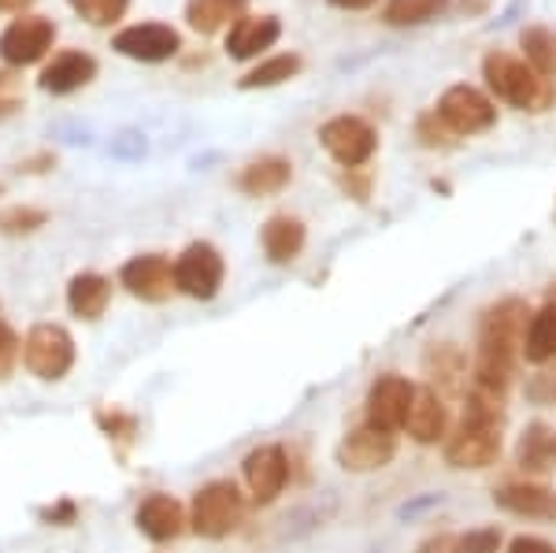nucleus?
<instances>
[{
    "mask_svg": "<svg viewBox=\"0 0 556 553\" xmlns=\"http://www.w3.org/2000/svg\"><path fill=\"white\" fill-rule=\"evenodd\" d=\"M301 71V56L298 52H278V56L264 60V64H256L253 71H245V75L238 78V89H271V86H282L290 83V78H298Z\"/></svg>",
    "mask_w": 556,
    "mask_h": 553,
    "instance_id": "obj_27",
    "label": "nucleus"
},
{
    "mask_svg": "<svg viewBox=\"0 0 556 553\" xmlns=\"http://www.w3.org/2000/svg\"><path fill=\"white\" fill-rule=\"evenodd\" d=\"M460 539H464V553H497L501 542H505L497 528H471Z\"/></svg>",
    "mask_w": 556,
    "mask_h": 553,
    "instance_id": "obj_36",
    "label": "nucleus"
},
{
    "mask_svg": "<svg viewBox=\"0 0 556 553\" xmlns=\"http://www.w3.org/2000/svg\"><path fill=\"white\" fill-rule=\"evenodd\" d=\"M527 324H531V309H527V301H519V298H505L482 312L479 338H475L471 382L505 394L508 382L516 379V361L523 356Z\"/></svg>",
    "mask_w": 556,
    "mask_h": 553,
    "instance_id": "obj_1",
    "label": "nucleus"
},
{
    "mask_svg": "<svg viewBox=\"0 0 556 553\" xmlns=\"http://www.w3.org/2000/svg\"><path fill=\"white\" fill-rule=\"evenodd\" d=\"M138 149H146V141H141L138 134H123V138L115 141V153H123V156H127V153H138Z\"/></svg>",
    "mask_w": 556,
    "mask_h": 553,
    "instance_id": "obj_41",
    "label": "nucleus"
},
{
    "mask_svg": "<svg viewBox=\"0 0 556 553\" xmlns=\"http://www.w3.org/2000/svg\"><path fill=\"white\" fill-rule=\"evenodd\" d=\"M304 242H308V230H304L298 216H271L260 230V246H264L271 264H293L301 256Z\"/></svg>",
    "mask_w": 556,
    "mask_h": 553,
    "instance_id": "obj_20",
    "label": "nucleus"
},
{
    "mask_svg": "<svg viewBox=\"0 0 556 553\" xmlns=\"http://www.w3.org/2000/svg\"><path fill=\"white\" fill-rule=\"evenodd\" d=\"M516 465L527 476H549L556 468V431L549 424H531L516 445Z\"/></svg>",
    "mask_w": 556,
    "mask_h": 553,
    "instance_id": "obj_23",
    "label": "nucleus"
},
{
    "mask_svg": "<svg viewBox=\"0 0 556 553\" xmlns=\"http://www.w3.org/2000/svg\"><path fill=\"white\" fill-rule=\"evenodd\" d=\"M416 398V382L397 376V372H386L371 382L367 390V424L382 427V431H405L408 424V409Z\"/></svg>",
    "mask_w": 556,
    "mask_h": 553,
    "instance_id": "obj_11",
    "label": "nucleus"
},
{
    "mask_svg": "<svg viewBox=\"0 0 556 553\" xmlns=\"http://www.w3.org/2000/svg\"><path fill=\"white\" fill-rule=\"evenodd\" d=\"M527 398L538 401V405H553L556 401V361L542 364V372L527 379Z\"/></svg>",
    "mask_w": 556,
    "mask_h": 553,
    "instance_id": "obj_33",
    "label": "nucleus"
},
{
    "mask_svg": "<svg viewBox=\"0 0 556 553\" xmlns=\"http://www.w3.org/2000/svg\"><path fill=\"white\" fill-rule=\"evenodd\" d=\"M442 453H445V465L456 472H482V468L497 465L501 427L460 420V427L450 431V439L442 442Z\"/></svg>",
    "mask_w": 556,
    "mask_h": 553,
    "instance_id": "obj_8",
    "label": "nucleus"
},
{
    "mask_svg": "<svg viewBox=\"0 0 556 553\" xmlns=\"http://www.w3.org/2000/svg\"><path fill=\"white\" fill-rule=\"evenodd\" d=\"M293 178V164L286 156H260L253 164L241 167L238 175V190L245 198H271V193H282Z\"/></svg>",
    "mask_w": 556,
    "mask_h": 553,
    "instance_id": "obj_21",
    "label": "nucleus"
},
{
    "mask_svg": "<svg viewBox=\"0 0 556 553\" xmlns=\"http://www.w3.org/2000/svg\"><path fill=\"white\" fill-rule=\"evenodd\" d=\"M52 41H56V23L45 15H20L0 34V60L12 71L30 67L52 49Z\"/></svg>",
    "mask_w": 556,
    "mask_h": 553,
    "instance_id": "obj_9",
    "label": "nucleus"
},
{
    "mask_svg": "<svg viewBox=\"0 0 556 553\" xmlns=\"http://www.w3.org/2000/svg\"><path fill=\"white\" fill-rule=\"evenodd\" d=\"M397 457V435L375 424H361L338 442V465L345 472H379Z\"/></svg>",
    "mask_w": 556,
    "mask_h": 553,
    "instance_id": "obj_10",
    "label": "nucleus"
},
{
    "mask_svg": "<svg viewBox=\"0 0 556 553\" xmlns=\"http://www.w3.org/2000/svg\"><path fill=\"white\" fill-rule=\"evenodd\" d=\"M405 431H408V439L419 445H438L450 439V409H445V398L438 394V390L416 387Z\"/></svg>",
    "mask_w": 556,
    "mask_h": 553,
    "instance_id": "obj_15",
    "label": "nucleus"
},
{
    "mask_svg": "<svg viewBox=\"0 0 556 553\" xmlns=\"http://www.w3.org/2000/svg\"><path fill=\"white\" fill-rule=\"evenodd\" d=\"M49 223V212L45 209H34V204H12V209L0 212V235L8 238H23V235H34Z\"/></svg>",
    "mask_w": 556,
    "mask_h": 553,
    "instance_id": "obj_30",
    "label": "nucleus"
},
{
    "mask_svg": "<svg viewBox=\"0 0 556 553\" xmlns=\"http://www.w3.org/2000/svg\"><path fill=\"white\" fill-rule=\"evenodd\" d=\"M97 78V60L83 49H67L60 56H52V64L41 71L38 86L52 97H67L75 89L89 86Z\"/></svg>",
    "mask_w": 556,
    "mask_h": 553,
    "instance_id": "obj_18",
    "label": "nucleus"
},
{
    "mask_svg": "<svg viewBox=\"0 0 556 553\" xmlns=\"http://www.w3.org/2000/svg\"><path fill=\"white\" fill-rule=\"evenodd\" d=\"M482 78H486L490 93L497 101L513 104L519 112H545L556 101V86L542 78L527 60L513 56V52L493 49L482 60Z\"/></svg>",
    "mask_w": 556,
    "mask_h": 553,
    "instance_id": "obj_2",
    "label": "nucleus"
},
{
    "mask_svg": "<svg viewBox=\"0 0 556 553\" xmlns=\"http://www.w3.org/2000/svg\"><path fill=\"white\" fill-rule=\"evenodd\" d=\"M245 520V494L230 479H212L193 494L190 505V528L201 539H227Z\"/></svg>",
    "mask_w": 556,
    "mask_h": 553,
    "instance_id": "obj_3",
    "label": "nucleus"
},
{
    "mask_svg": "<svg viewBox=\"0 0 556 553\" xmlns=\"http://www.w3.org/2000/svg\"><path fill=\"white\" fill-rule=\"evenodd\" d=\"M23 356V338L12 331V327L0 319V379H8L15 372V364H20Z\"/></svg>",
    "mask_w": 556,
    "mask_h": 553,
    "instance_id": "obj_34",
    "label": "nucleus"
},
{
    "mask_svg": "<svg viewBox=\"0 0 556 553\" xmlns=\"http://www.w3.org/2000/svg\"><path fill=\"white\" fill-rule=\"evenodd\" d=\"M108 301H112V279H104L101 272H78L67 282V309L78 319H101Z\"/></svg>",
    "mask_w": 556,
    "mask_h": 553,
    "instance_id": "obj_22",
    "label": "nucleus"
},
{
    "mask_svg": "<svg viewBox=\"0 0 556 553\" xmlns=\"http://www.w3.org/2000/svg\"><path fill=\"white\" fill-rule=\"evenodd\" d=\"M89 26H112L127 15L130 0H67Z\"/></svg>",
    "mask_w": 556,
    "mask_h": 553,
    "instance_id": "obj_31",
    "label": "nucleus"
},
{
    "mask_svg": "<svg viewBox=\"0 0 556 553\" xmlns=\"http://www.w3.org/2000/svg\"><path fill=\"white\" fill-rule=\"evenodd\" d=\"M23 109V86L15 71H0V120Z\"/></svg>",
    "mask_w": 556,
    "mask_h": 553,
    "instance_id": "obj_35",
    "label": "nucleus"
},
{
    "mask_svg": "<svg viewBox=\"0 0 556 553\" xmlns=\"http://www.w3.org/2000/svg\"><path fill=\"white\" fill-rule=\"evenodd\" d=\"M450 8V0H386L382 23L386 26H419L430 23L434 15H442Z\"/></svg>",
    "mask_w": 556,
    "mask_h": 553,
    "instance_id": "obj_29",
    "label": "nucleus"
},
{
    "mask_svg": "<svg viewBox=\"0 0 556 553\" xmlns=\"http://www.w3.org/2000/svg\"><path fill=\"white\" fill-rule=\"evenodd\" d=\"M30 0H0V12H23Z\"/></svg>",
    "mask_w": 556,
    "mask_h": 553,
    "instance_id": "obj_43",
    "label": "nucleus"
},
{
    "mask_svg": "<svg viewBox=\"0 0 556 553\" xmlns=\"http://www.w3.org/2000/svg\"><path fill=\"white\" fill-rule=\"evenodd\" d=\"M227 279V264L223 253L212 242H193L178 253L175 261V290H182L193 301H212L223 290Z\"/></svg>",
    "mask_w": 556,
    "mask_h": 553,
    "instance_id": "obj_6",
    "label": "nucleus"
},
{
    "mask_svg": "<svg viewBox=\"0 0 556 553\" xmlns=\"http://www.w3.org/2000/svg\"><path fill=\"white\" fill-rule=\"evenodd\" d=\"M508 553H556V546L538 539V535H516V539L508 542Z\"/></svg>",
    "mask_w": 556,
    "mask_h": 553,
    "instance_id": "obj_39",
    "label": "nucleus"
},
{
    "mask_svg": "<svg viewBox=\"0 0 556 553\" xmlns=\"http://www.w3.org/2000/svg\"><path fill=\"white\" fill-rule=\"evenodd\" d=\"M282 38V23L278 15H241L227 34V56L230 60H253L264 49Z\"/></svg>",
    "mask_w": 556,
    "mask_h": 553,
    "instance_id": "obj_19",
    "label": "nucleus"
},
{
    "mask_svg": "<svg viewBox=\"0 0 556 553\" xmlns=\"http://www.w3.org/2000/svg\"><path fill=\"white\" fill-rule=\"evenodd\" d=\"M134 520H138V531L146 535L152 542H175L178 535L186 531V524H190V516H186L182 502L172 494H149L146 502L138 505V513H134Z\"/></svg>",
    "mask_w": 556,
    "mask_h": 553,
    "instance_id": "obj_16",
    "label": "nucleus"
},
{
    "mask_svg": "<svg viewBox=\"0 0 556 553\" xmlns=\"http://www.w3.org/2000/svg\"><path fill=\"white\" fill-rule=\"evenodd\" d=\"M553 305H556V290H553Z\"/></svg>",
    "mask_w": 556,
    "mask_h": 553,
    "instance_id": "obj_44",
    "label": "nucleus"
},
{
    "mask_svg": "<svg viewBox=\"0 0 556 553\" xmlns=\"http://www.w3.org/2000/svg\"><path fill=\"white\" fill-rule=\"evenodd\" d=\"M0 193H4V186H0Z\"/></svg>",
    "mask_w": 556,
    "mask_h": 553,
    "instance_id": "obj_45",
    "label": "nucleus"
},
{
    "mask_svg": "<svg viewBox=\"0 0 556 553\" xmlns=\"http://www.w3.org/2000/svg\"><path fill=\"white\" fill-rule=\"evenodd\" d=\"M493 502H497V510L527 516V520H556V490H549L545 483H531V479L497 487L493 490Z\"/></svg>",
    "mask_w": 556,
    "mask_h": 553,
    "instance_id": "obj_17",
    "label": "nucleus"
},
{
    "mask_svg": "<svg viewBox=\"0 0 556 553\" xmlns=\"http://www.w3.org/2000/svg\"><path fill=\"white\" fill-rule=\"evenodd\" d=\"M49 167H56V156H52V153L20 160V172H26V175H41V172H49Z\"/></svg>",
    "mask_w": 556,
    "mask_h": 553,
    "instance_id": "obj_40",
    "label": "nucleus"
},
{
    "mask_svg": "<svg viewBox=\"0 0 556 553\" xmlns=\"http://www.w3.org/2000/svg\"><path fill=\"white\" fill-rule=\"evenodd\" d=\"M75 338L60 324H34L23 338V364L45 382L64 379L75 368Z\"/></svg>",
    "mask_w": 556,
    "mask_h": 553,
    "instance_id": "obj_4",
    "label": "nucleus"
},
{
    "mask_svg": "<svg viewBox=\"0 0 556 553\" xmlns=\"http://www.w3.org/2000/svg\"><path fill=\"white\" fill-rule=\"evenodd\" d=\"M319 146L327 149L334 164H342L345 172L364 167L379 149V134L361 115H334L319 127Z\"/></svg>",
    "mask_w": 556,
    "mask_h": 553,
    "instance_id": "obj_5",
    "label": "nucleus"
},
{
    "mask_svg": "<svg viewBox=\"0 0 556 553\" xmlns=\"http://www.w3.org/2000/svg\"><path fill=\"white\" fill-rule=\"evenodd\" d=\"M249 0H186V23L197 34H215L223 26H235Z\"/></svg>",
    "mask_w": 556,
    "mask_h": 553,
    "instance_id": "obj_25",
    "label": "nucleus"
},
{
    "mask_svg": "<svg viewBox=\"0 0 556 553\" xmlns=\"http://www.w3.org/2000/svg\"><path fill=\"white\" fill-rule=\"evenodd\" d=\"M416 553H464V539L456 531H438L419 542Z\"/></svg>",
    "mask_w": 556,
    "mask_h": 553,
    "instance_id": "obj_37",
    "label": "nucleus"
},
{
    "mask_svg": "<svg viewBox=\"0 0 556 553\" xmlns=\"http://www.w3.org/2000/svg\"><path fill=\"white\" fill-rule=\"evenodd\" d=\"M330 8H342V12H364V8H371L375 0H327Z\"/></svg>",
    "mask_w": 556,
    "mask_h": 553,
    "instance_id": "obj_42",
    "label": "nucleus"
},
{
    "mask_svg": "<svg viewBox=\"0 0 556 553\" xmlns=\"http://www.w3.org/2000/svg\"><path fill=\"white\" fill-rule=\"evenodd\" d=\"M424 372L430 376V390H438V394L442 390H460V382L468 379V361L453 342H438L424 356Z\"/></svg>",
    "mask_w": 556,
    "mask_h": 553,
    "instance_id": "obj_24",
    "label": "nucleus"
},
{
    "mask_svg": "<svg viewBox=\"0 0 556 553\" xmlns=\"http://www.w3.org/2000/svg\"><path fill=\"white\" fill-rule=\"evenodd\" d=\"M523 356L531 364H549L556 361V305L549 301L545 309H538L527 324V335H523Z\"/></svg>",
    "mask_w": 556,
    "mask_h": 553,
    "instance_id": "obj_26",
    "label": "nucleus"
},
{
    "mask_svg": "<svg viewBox=\"0 0 556 553\" xmlns=\"http://www.w3.org/2000/svg\"><path fill=\"white\" fill-rule=\"evenodd\" d=\"M119 287L134 293L138 301L160 305V301H167L175 290V264L160 253H141L119 267Z\"/></svg>",
    "mask_w": 556,
    "mask_h": 553,
    "instance_id": "obj_14",
    "label": "nucleus"
},
{
    "mask_svg": "<svg viewBox=\"0 0 556 553\" xmlns=\"http://www.w3.org/2000/svg\"><path fill=\"white\" fill-rule=\"evenodd\" d=\"M519 45H523V56L542 78H556V30L549 26H527L519 34Z\"/></svg>",
    "mask_w": 556,
    "mask_h": 553,
    "instance_id": "obj_28",
    "label": "nucleus"
},
{
    "mask_svg": "<svg viewBox=\"0 0 556 553\" xmlns=\"http://www.w3.org/2000/svg\"><path fill=\"white\" fill-rule=\"evenodd\" d=\"M241 476L256 505H271L290 483V453L282 445H256L241 465Z\"/></svg>",
    "mask_w": 556,
    "mask_h": 553,
    "instance_id": "obj_13",
    "label": "nucleus"
},
{
    "mask_svg": "<svg viewBox=\"0 0 556 553\" xmlns=\"http://www.w3.org/2000/svg\"><path fill=\"white\" fill-rule=\"evenodd\" d=\"M75 516H78V505L71 502V498H64V502H56V505H49V510H41V520L60 524V528H67V524H75Z\"/></svg>",
    "mask_w": 556,
    "mask_h": 553,
    "instance_id": "obj_38",
    "label": "nucleus"
},
{
    "mask_svg": "<svg viewBox=\"0 0 556 553\" xmlns=\"http://www.w3.org/2000/svg\"><path fill=\"white\" fill-rule=\"evenodd\" d=\"M112 49L119 52V56L141 60V64H164V60L178 56L182 38H178V30L167 23H134L127 30L115 34Z\"/></svg>",
    "mask_w": 556,
    "mask_h": 553,
    "instance_id": "obj_12",
    "label": "nucleus"
},
{
    "mask_svg": "<svg viewBox=\"0 0 556 553\" xmlns=\"http://www.w3.org/2000/svg\"><path fill=\"white\" fill-rule=\"evenodd\" d=\"M438 120L450 127L456 138H471V134H486L497 123V109L482 89L475 86H450L438 97Z\"/></svg>",
    "mask_w": 556,
    "mask_h": 553,
    "instance_id": "obj_7",
    "label": "nucleus"
},
{
    "mask_svg": "<svg viewBox=\"0 0 556 553\" xmlns=\"http://www.w3.org/2000/svg\"><path fill=\"white\" fill-rule=\"evenodd\" d=\"M416 134H419V141H424L427 149H450L453 141H456V134L445 127L442 120H438V112H427V115H419V123H416Z\"/></svg>",
    "mask_w": 556,
    "mask_h": 553,
    "instance_id": "obj_32",
    "label": "nucleus"
}]
</instances>
